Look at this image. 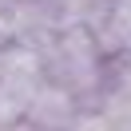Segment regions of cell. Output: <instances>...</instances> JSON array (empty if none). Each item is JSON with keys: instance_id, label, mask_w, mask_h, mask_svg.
<instances>
[{"instance_id": "6da1fadb", "label": "cell", "mask_w": 131, "mask_h": 131, "mask_svg": "<svg viewBox=\"0 0 131 131\" xmlns=\"http://www.w3.org/2000/svg\"><path fill=\"white\" fill-rule=\"evenodd\" d=\"M36 48H40V60H44V75L52 83L68 88L83 107L99 103L103 80H107V52L91 28L68 24Z\"/></svg>"}, {"instance_id": "7a4b0ae2", "label": "cell", "mask_w": 131, "mask_h": 131, "mask_svg": "<svg viewBox=\"0 0 131 131\" xmlns=\"http://www.w3.org/2000/svg\"><path fill=\"white\" fill-rule=\"evenodd\" d=\"M44 80L48 75H44V60H40L36 44H28V40L0 44V127L24 123Z\"/></svg>"}, {"instance_id": "3957f363", "label": "cell", "mask_w": 131, "mask_h": 131, "mask_svg": "<svg viewBox=\"0 0 131 131\" xmlns=\"http://www.w3.org/2000/svg\"><path fill=\"white\" fill-rule=\"evenodd\" d=\"M80 111H83V103L68 88L44 80V88L36 91V99H32V107H28L20 127H28V131H72V123L80 119Z\"/></svg>"}, {"instance_id": "277c9868", "label": "cell", "mask_w": 131, "mask_h": 131, "mask_svg": "<svg viewBox=\"0 0 131 131\" xmlns=\"http://www.w3.org/2000/svg\"><path fill=\"white\" fill-rule=\"evenodd\" d=\"M95 36H99L107 56L131 48V0H111V8H107L103 24L95 28Z\"/></svg>"}, {"instance_id": "5b68a950", "label": "cell", "mask_w": 131, "mask_h": 131, "mask_svg": "<svg viewBox=\"0 0 131 131\" xmlns=\"http://www.w3.org/2000/svg\"><path fill=\"white\" fill-rule=\"evenodd\" d=\"M103 95L131 103V48L107 56V80H103Z\"/></svg>"}, {"instance_id": "8992f818", "label": "cell", "mask_w": 131, "mask_h": 131, "mask_svg": "<svg viewBox=\"0 0 131 131\" xmlns=\"http://www.w3.org/2000/svg\"><path fill=\"white\" fill-rule=\"evenodd\" d=\"M12 4H16V0H0V12H8V8H12Z\"/></svg>"}]
</instances>
